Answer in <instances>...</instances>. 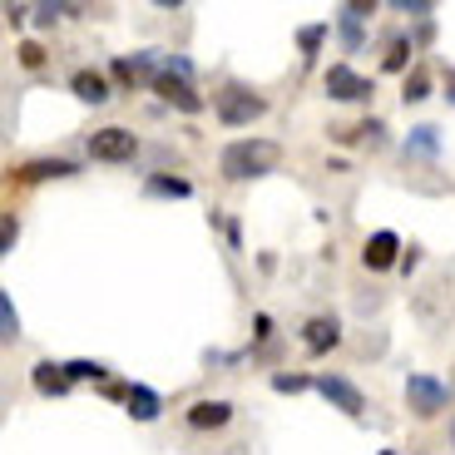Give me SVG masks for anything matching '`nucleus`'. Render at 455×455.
Masks as SVG:
<instances>
[{
	"mask_svg": "<svg viewBox=\"0 0 455 455\" xmlns=\"http://www.w3.org/2000/svg\"><path fill=\"white\" fill-rule=\"evenodd\" d=\"M283 164V144L277 139H233V144L218 154V173L228 183H248V179H262Z\"/></svg>",
	"mask_w": 455,
	"mask_h": 455,
	"instance_id": "1",
	"label": "nucleus"
},
{
	"mask_svg": "<svg viewBox=\"0 0 455 455\" xmlns=\"http://www.w3.org/2000/svg\"><path fill=\"white\" fill-rule=\"evenodd\" d=\"M213 114H218V124H228V129H248L252 119L267 114V100H262L258 90H248V84L228 80L223 90L213 94Z\"/></svg>",
	"mask_w": 455,
	"mask_h": 455,
	"instance_id": "2",
	"label": "nucleus"
},
{
	"mask_svg": "<svg viewBox=\"0 0 455 455\" xmlns=\"http://www.w3.org/2000/svg\"><path fill=\"white\" fill-rule=\"evenodd\" d=\"M406 406H411V416L431 421V416L451 411V387H445L441 376H431V371H411L406 376Z\"/></svg>",
	"mask_w": 455,
	"mask_h": 455,
	"instance_id": "3",
	"label": "nucleus"
},
{
	"mask_svg": "<svg viewBox=\"0 0 455 455\" xmlns=\"http://www.w3.org/2000/svg\"><path fill=\"white\" fill-rule=\"evenodd\" d=\"M139 154V134L124 124H104L90 134V159L94 164H129Z\"/></svg>",
	"mask_w": 455,
	"mask_h": 455,
	"instance_id": "4",
	"label": "nucleus"
},
{
	"mask_svg": "<svg viewBox=\"0 0 455 455\" xmlns=\"http://www.w3.org/2000/svg\"><path fill=\"white\" fill-rule=\"evenodd\" d=\"M371 94H376V80L356 75L352 65H331L327 69V100H337V104H371Z\"/></svg>",
	"mask_w": 455,
	"mask_h": 455,
	"instance_id": "5",
	"label": "nucleus"
},
{
	"mask_svg": "<svg viewBox=\"0 0 455 455\" xmlns=\"http://www.w3.org/2000/svg\"><path fill=\"white\" fill-rule=\"evenodd\" d=\"M154 94H164V100H169L173 109H183V114H204L208 109V100L194 90V80H179V75H169V69L154 75Z\"/></svg>",
	"mask_w": 455,
	"mask_h": 455,
	"instance_id": "6",
	"label": "nucleus"
},
{
	"mask_svg": "<svg viewBox=\"0 0 455 455\" xmlns=\"http://www.w3.org/2000/svg\"><path fill=\"white\" fill-rule=\"evenodd\" d=\"M317 391H322V396H327L337 411H347V416H362V411H366V396H362V391H356L341 371H317Z\"/></svg>",
	"mask_w": 455,
	"mask_h": 455,
	"instance_id": "7",
	"label": "nucleus"
},
{
	"mask_svg": "<svg viewBox=\"0 0 455 455\" xmlns=\"http://www.w3.org/2000/svg\"><path fill=\"white\" fill-rule=\"evenodd\" d=\"M362 267H366V273H387V267H401V238L391 233V228H381V233H371V238H366Z\"/></svg>",
	"mask_w": 455,
	"mask_h": 455,
	"instance_id": "8",
	"label": "nucleus"
},
{
	"mask_svg": "<svg viewBox=\"0 0 455 455\" xmlns=\"http://www.w3.org/2000/svg\"><path fill=\"white\" fill-rule=\"evenodd\" d=\"M183 421L194 426V431H223V426L233 421V401L204 396V401H194V406L183 411Z\"/></svg>",
	"mask_w": 455,
	"mask_h": 455,
	"instance_id": "9",
	"label": "nucleus"
},
{
	"mask_svg": "<svg viewBox=\"0 0 455 455\" xmlns=\"http://www.w3.org/2000/svg\"><path fill=\"white\" fill-rule=\"evenodd\" d=\"M69 173H80V164H69V159H30V164H20V169H11V183L30 188V183H45V179H69Z\"/></svg>",
	"mask_w": 455,
	"mask_h": 455,
	"instance_id": "10",
	"label": "nucleus"
},
{
	"mask_svg": "<svg viewBox=\"0 0 455 455\" xmlns=\"http://www.w3.org/2000/svg\"><path fill=\"white\" fill-rule=\"evenodd\" d=\"M302 347L312 356H327L331 347H341V322L337 317H307L302 322Z\"/></svg>",
	"mask_w": 455,
	"mask_h": 455,
	"instance_id": "11",
	"label": "nucleus"
},
{
	"mask_svg": "<svg viewBox=\"0 0 455 455\" xmlns=\"http://www.w3.org/2000/svg\"><path fill=\"white\" fill-rule=\"evenodd\" d=\"M124 401H129V416H134L139 426H154L164 416V396L154 387H144V381H134V387L124 391Z\"/></svg>",
	"mask_w": 455,
	"mask_h": 455,
	"instance_id": "12",
	"label": "nucleus"
},
{
	"mask_svg": "<svg viewBox=\"0 0 455 455\" xmlns=\"http://www.w3.org/2000/svg\"><path fill=\"white\" fill-rule=\"evenodd\" d=\"M69 90H75V100H84V104H109L114 100L109 75H100V69H75V75H69Z\"/></svg>",
	"mask_w": 455,
	"mask_h": 455,
	"instance_id": "13",
	"label": "nucleus"
},
{
	"mask_svg": "<svg viewBox=\"0 0 455 455\" xmlns=\"http://www.w3.org/2000/svg\"><path fill=\"white\" fill-rule=\"evenodd\" d=\"M30 381H35V391H40V396H65V391L75 387V381H69V371L60 362H50V356L30 366Z\"/></svg>",
	"mask_w": 455,
	"mask_h": 455,
	"instance_id": "14",
	"label": "nucleus"
},
{
	"mask_svg": "<svg viewBox=\"0 0 455 455\" xmlns=\"http://www.w3.org/2000/svg\"><path fill=\"white\" fill-rule=\"evenodd\" d=\"M441 154V129L435 124H416L406 134V159H435Z\"/></svg>",
	"mask_w": 455,
	"mask_h": 455,
	"instance_id": "15",
	"label": "nucleus"
},
{
	"mask_svg": "<svg viewBox=\"0 0 455 455\" xmlns=\"http://www.w3.org/2000/svg\"><path fill=\"white\" fill-rule=\"evenodd\" d=\"M381 134H387V124H381V119H362V124L331 129V139H337V144H362V139H371V144H381Z\"/></svg>",
	"mask_w": 455,
	"mask_h": 455,
	"instance_id": "16",
	"label": "nucleus"
},
{
	"mask_svg": "<svg viewBox=\"0 0 455 455\" xmlns=\"http://www.w3.org/2000/svg\"><path fill=\"white\" fill-rule=\"evenodd\" d=\"M154 198H188L194 194V183L188 179H173V173H148V183H144Z\"/></svg>",
	"mask_w": 455,
	"mask_h": 455,
	"instance_id": "17",
	"label": "nucleus"
},
{
	"mask_svg": "<svg viewBox=\"0 0 455 455\" xmlns=\"http://www.w3.org/2000/svg\"><path fill=\"white\" fill-rule=\"evenodd\" d=\"M401 100L406 104H421V100H431V75H426L421 65L411 69L406 80H401Z\"/></svg>",
	"mask_w": 455,
	"mask_h": 455,
	"instance_id": "18",
	"label": "nucleus"
},
{
	"mask_svg": "<svg viewBox=\"0 0 455 455\" xmlns=\"http://www.w3.org/2000/svg\"><path fill=\"white\" fill-rule=\"evenodd\" d=\"M65 371H69V381H104V376H109V366L80 356V362H65Z\"/></svg>",
	"mask_w": 455,
	"mask_h": 455,
	"instance_id": "19",
	"label": "nucleus"
},
{
	"mask_svg": "<svg viewBox=\"0 0 455 455\" xmlns=\"http://www.w3.org/2000/svg\"><path fill=\"white\" fill-rule=\"evenodd\" d=\"M406 65H411V40H406V35H396L391 50H387V60H381V69H387V75H401Z\"/></svg>",
	"mask_w": 455,
	"mask_h": 455,
	"instance_id": "20",
	"label": "nucleus"
},
{
	"mask_svg": "<svg viewBox=\"0 0 455 455\" xmlns=\"http://www.w3.org/2000/svg\"><path fill=\"white\" fill-rule=\"evenodd\" d=\"M337 35H341V45L352 50V55L362 50V20H352L347 11H337Z\"/></svg>",
	"mask_w": 455,
	"mask_h": 455,
	"instance_id": "21",
	"label": "nucleus"
},
{
	"mask_svg": "<svg viewBox=\"0 0 455 455\" xmlns=\"http://www.w3.org/2000/svg\"><path fill=\"white\" fill-rule=\"evenodd\" d=\"M0 337H5V341H15V337H20V317H15L11 292H0Z\"/></svg>",
	"mask_w": 455,
	"mask_h": 455,
	"instance_id": "22",
	"label": "nucleus"
},
{
	"mask_svg": "<svg viewBox=\"0 0 455 455\" xmlns=\"http://www.w3.org/2000/svg\"><path fill=\"white\" fill-rule=\"evenodd\" d=\"M15 55H20L25 69H45V45H40V40H20V50H15Z\"/></svg>",
	"mask_w": 455,
	"mask_h": 455,
	"instance_id": "23",
	"label": "nucleus"
},
{
	"mask_svg": "<svg viewBox=\"0 0 455 455\" xmlns=\"http://www.w3.org/2000/svg\"><path fill=\"white\" fill-rule=\"evenodd\" d=\"M307 387H317V376H287V371L273 376V391H283V396L287 391H307Z\"/></svg>",
	"mask_w": 455,
	"mask_h": 455,
	"instance_id": "24",
	"label": "nucleus"
},
{
	"mask_svg": "<svg viewBox=\"0 0 455 455\" xmlns=\"http://www.w3.org/2000/svg\"><path fill=\"white\" fill-rule=\"evenodd\" d=\"M109 75H114V80H119V84H124V90H134V84L144 80V75H139V69H134V60H114V65H109Z\"/></svg>",
	"mask_w": 455,
	"mask_h": 455,
	"instance_id": "25",
	"label": "nucleus"
},
{
	"mask_svg": "<svg viewBox=\"0 0 455 455\" xmlns=\"http://www.w3.org/2000/svg\"><path fill=\"white\" fill-rule=\"evenodd\" d=\"M396 11H401V15H416V20H426L435 5H431V0H396Z\"/></svg>",
	"mask_w": 455,
	"mask_h": 455,
	"instance_id": "26",
	"label": "nucleus"
},
{
	"mask_svg": "<svg viewBox=\"0 0 455 455\" xmlns=\"http://www.w3.org/2000/svg\"><path fill=\"white\" fill-rule=\"evenodd\" d=\"M327 30H331V25H307V30L297 35V40H302V50H307V55H312V50L322 45V35H327Z\"/></svg>",
	"mask_w": 455,
	"mask_h": 455,
	"instance_id": "27",
	"label": "nucleus"
},
{
	"mask_svg": "<svg viewBox=\"0 0 455 455\" xmlns=\"http://www.w3.org/2000/svg\"><path fill=\"white\" fill-rule=\"evenodd\" d=\"M65 15V5H35V25H55Z\"/></svg>",
	"mask_w": 455,
	"mask_h": 455,
	"instance_id": "28",
	"label": "nucleus"
},
{
	"mask_svg": "<svg viewBox=\"0 0 455 455\" xmlns=\"http://www.w3.org/2000/svg\"><path fill=\"white\" fill-rule=\"evenodd\" d=\"M15 238H20V223H15V213H5V238H0V248L11 252V248H15Z\"/></svg>",
	"mask_w": 455,
	"mask_h": 455,
	"instance_id": "29",
	"label": "nucleus"
},
{
	"mask_svg": "<svg viewBox=\"0 0 455 455\" xmlns=\"http://www.w3.org/2000/svg\"><path fill=\"white\" fill-rule=\"evenodd\" d=\"M252 327H258V331H252L258 341H267V337H273V317H267V312H258V317H252Z\"/></svg>",
	"mask_w": 455,
	"mask_h": 455,
	"instance_id": "30",
	"label": "nucleus"
},
{
	"mask_svg": "<svg viewBox=\"0 0 455 455\" xmlns=\"http://www.w3.org/2000/svg\"><path fill=\"white\" fill-rule=\"evenodd\" d=\"M25 15H35L30 5H15V0L5 5V20H11V25H25Z\"/></svg>",
	"mask_w": 455,
	"mask_h": 455,
	"instance_id": "31",
	"label": "nucleus"
},
{
	"mask_svg": "<svg viewBox=\"0 0 455 455\" xmlns=\"http://www.w3.org/2000/svg\"><path fill=\"white\" fill-rule=\"evenodd\" d=\"M445 100L455 104V69H445Z\"/></svg>",
	"mask_w": 455,
	"mask_h": 455,
	"instance_id": "32",
	"label": "nucleus"
},
{
	"mask_svg": "<svg viewBox=\"0 0 455 455\" xmlns=\"http://www.w3.org/2000/svg\"><path fill=\"white\" fill-rule=\"evenodd\" d=\"M451 451H455V421H451Z\"/></svg>",
	"mask_w": 455,
	"mask_h": 455,
	"instance_id": "33",
	"label": "nucleus"
},
{
	"mask_svg": "<svg viewBox=\"0 0 455 455\" xmlns=\"http://www.w3.org/2000/svg\"><path fill=\"white\" fill-rule=\"evenodd\" d=\"M376 455H396V451H376Z\"/></svg>",
	"mask_w": 455,
	"mask_h": 455,
	"instance_id": "34",
	"label": "nucleus"
}]
</instances>
